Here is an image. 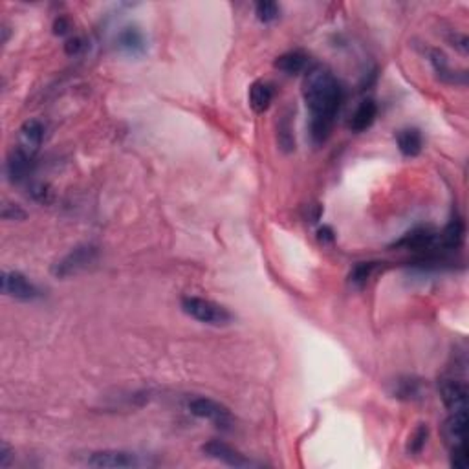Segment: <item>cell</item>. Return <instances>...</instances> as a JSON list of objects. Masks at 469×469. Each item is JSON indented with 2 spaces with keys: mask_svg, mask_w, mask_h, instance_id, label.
Returning <instances> with one entry per match:
<instances>
[{
  "mask_svg": "<svg viewBox=\"0 0 469 469\" xmlns=\"http://www.w3.org/2000/svg\"><path fill=\"white\" fill-rule=\"evenodd\" d=\"M277 140H278V145H281V149H283V151L290 152V151H293V149H295V140H293L292 125H290L288 117L278 123Z\"/></svg>",
  "mask_w": 469,
  "mask_h": 469,
  "instance_id": "cb8c5ba5",
  "label": "cell"
},
{
  "mask_svg": "<svg viewBox=\"0 0 469 469\" xmlns=\"http://www.w3.org/2000/svg\"><path fill=\"white\" fill-rule=\"evenodd\" d=\"M2 216H4V220H20L24 218L26 213L20 209L19 205H4Z\"/></svg>",
  "mask_w": 469,
  "mask_h": 469,
  "instance_id": "484cf974",
  "label": "cell"
},
{
  "mask_svg": "<svg viewBox=\"0 0 469 469\" xmlns=\"http://www.w3.org/2000/svg\"><path fill=\"white\" fill-rule=\"evenodd\" d=\"M438 391L444 405L447 407L451 415L468 412V387L464 381L454 380V378H442L438 381Z\"/></svg>",
  "mask_w": 469,
  "mask_h": 469,
  "instance_id": "52a82bcc",
  "label": "cell"
},
{
  "mask_svg": "<svg viewBox=\"0 0 469 469\" xmlns=\"http://www.w3.org/2000/svg\"><path fill=\"white\" fill-rule=\"evenodd\" d=\"M84 464L90 468L99 469H125V468H137L142 466V459L140 454L131 453V451L121 449H103V451H92L84 456Z\"/></svg>",
  "mask_w": 469,
  "mask_h": 469,
  "instance_id": "5b68a950",
  "label": "cell"
},
{
  "mask_svg": "<svg viewBox=\"0 0 469 469\" xmlns=\"http://www.w3.org/2000/svg\"><path fill=\"white\" fill-rule=\"evenodd\" d=\"M427 438H429V427L425 424H420L416 427V431L410 435L409 444H407V451L410 454H418L424 451L425 444H427Z\"/></svg>",
  "mask_w": 469,
  "mask_h": 469,
  "instance_id": "603a6c76",
  "label": "cell"
},
{
  "mask_svg": "<svg viewBox=\"0 0 469 469\" xmlns=\"http://www.w3.org/2000/svg\"><path fill=\"white\" fill-rule=\"evenodd\" d=\"M117 46L128 55H142L145 52V39L140 29L125 28L117 35Z\"/></svg>",
  "mask_w": 469,
  "mask_h": 469,
  "instance_id": "9a60e30c",
  "label": "cell"
},
{
  "mask_svg": "<svg viewBox=\"0 0 469 469\" xmlns=\"http://www.w3.org/2000/svg\"><path fill=\"white\" fill-rule=\"evenodd\" d=\"M31 165H34V154H29L22 147H17L8 158L6 171H8L11 181H22L24 178H28Z\"/></svg>",
  "mask_w": 469,
  "mask_h": 469,
  "instance_id": "8fae6325",
  "label": "cell"
},
{
  "mask_svg": "<svg viewBox=\"0 0 469 469\" xmlns=\"http://www.w3.org/2000/svg\"><path fill=\"white\" fill-rule=\"evenodd\" d=\"M303 96L310 110V137L315 145L328 140L343 103V90L332 72L315 66L306 73Z\"/></svg>",
  "mask_w": 469,
  "mask_h": 469,
  "instance_id": "6da1fadb",
  "label": "cell"
},
{
  "mask_svg": "<svg viewBox=\"0 0 469 469\" xmlns=\"http://www.w3.org/2000/svg\"><path fill=\"white\" fill-rule=\"evenodd\" d=\"M394 248L407 249V251H433V249H440L438 233H435L429 228H416L410 233H407L403 239L398 240Z\"/></svg>",
  "mask_w": 469,
  "mask_h": 469,
  "instance_id": "30bf717a",
  "label": "cell"
},
{
  "mask_svg": "<svg viewBox=\"0 0 469 469\" xmlns=\"http://www.w3.org/2000/svg\"><path fill=\"white\" fill-rule=\"evenodd\" d=\"M378 262H357L354 268L350 269V274H348V283L354 286V288H363L366 283H368V278L372 277V274L376 271Z\"/></svg>",
  "mask_w": 469,
  "mask_h": 469,
  "instance_id": "ffe728a7",
  "label": "cell"
},
{
  "mask_svg": "<svg viewBox=\"0 0 469 469\" xmlns=\"http://www.w3.org/2000/svg\"><path fill=\"white\" fill-rule=\"evenodd\" d=\"M378 116V105L374 99H363L359 105H357L356 112L352 114L350 119V128L354 132H363L371 127L374 119Z\"/></svg>",
  "mask_w": 469,
  "mask_h": 469,
  "instance_id": "4fadbf2b",
  "label": "cell"
},
{
  "mask_svg": "<svg viewBox=\"0 0 469 469\" xmlns=\"http://www.w3.org/2000/svg\"><path fill=\"white\" fill-rule=\"evenodd\" d=\"M202 451H204L207 456H211V459L218 460L222 464L231 466V468H255V466H259L257 462H253V460H249L248 456H244L240 451L233 449L231 445L224 444V442H220V440H211V442H207V444L202 447Z\"/></svg>",
  "mask_w": 469,
  "mask_h": 469,
  "instance_id": "9c48e42d",
  "label": "cell"
},
{
  "mask_svg": "<svg viewBox=\"0 0 469 469\" xmlns=\"http://www.w3.org/2000/svg\"><path fill=\"white\" fill-rule=\"evenodd\" d=\"M464 240V222L460 218H453L445 230L438 233L440 249H456Z\"/></svg>",
  "mask_w": 469,
  "mask_h": 469,
  "instance_id": "2e32d148",
  "label": "cell"
},
{
  "mask_svg": "<svg viewBox=\"0 0 469 469\" xmlns=\"http://www.w3.org/2000/svg\"><path fill=\"white\" fill-rule=\"evenodd\" d=\"M10 460H11V449L8 447V444H2V447H0V468L4 469L10 466Z\"/></svg>",
  "mask_w": 469,
  "mask_h": 469,
  "instance_id": "83f0119b",
  "label": "cell"
},
{
  "mask_svg": "<svg viewBox=\"0 0 469 469\" xmlns=\"http://www.w3.org/2000/svg\"><path fill=\"white\" fill-rule=\"evenodd\" d=\"M398 149L401 151V154L407 158H415L422 152V147H424V140H422V134L416 128H405L398 134Z\"/></svg>",
  "mask_w": 469,
  "mask_h": 469,
  "instance_id": "e0dca14e",
  "label": "cell"
},
{
  "mask_svg": "<svg viewBox=\"0 0 469 469\" xmlns=\"http://www.w3.org/2000/svg\"><path fill=\"white\" fill-rule=\"evenodd\" d=\"M306 63H308L306 55H304L303 52L295 50V52H288V54L277 57V61H275V68L281 70V72L284 73H288V75H295V73L303 72V70L306 68Z\"/></svg>",
  "mask_w": 469,
  "mask_h": 469,
  "instance_id": "ac0fdd59",
  "label": "cell"
},
{
  "mask_svg": "<svg viewBox=\"0 0 469 469\" xmlns=\"http://www.w3.org/2000/svg\"><path fill=\"white\" fill-rule=\"evenodd\" d=\"M318 234H319V240H321V242H332V240H334V231L330 230L328 225L321 228Z\"/></svg>",
  "mask_w": 469,
  "mask_h": 469,
  "instance_id": "f546056e",
  "label": "cell"
},
{
  "mask_svg": "<svg viewBox=\"0 0 469 469\" xmlns=\"http://www.w3.org/2000/svg\"><path fill=\"white\" fill-rule=\"evenodd\" d=\"M431 64H433V68H435V72L438 73V77L442 79V81H447V83H464V81H460L459 77H456V72H453L449 66V63H447V59H445V55L442 54V52H438V50H433L431 52Z\"/></svg>",
  "mask_w": 469,
  "mask_h": 469,
  "instance_id": "d6986e66",
  "label": "cell"
},
{
  "mask_svg": "<svg viewBox=\"0 0 469 469\" xmlns=\"http://www.w3.org/2000/svg\"><path fill=\"white\" fill-rule=\"evenodd\" d=\"M70 29V22L66 19H63V17H59L57 20H55V24H54V31L57 35H64L66 34V31H68Z\"/></svg>",
  "mask_w": 469,
  "mask_h": 469,
  "instance_id": "f1b7e54d",
  "label": "cell"
},
{
  "mask_svg": "<svg viewBox=\"0 0 469 469\" xmlns=\"http://www.w3.org/2000/svg\"><path fill=\"white\" fill-rule=\"evenodd\" d=\"M274 101V88L271 84L264 83V81H257L249 88V105L255 112H266L268 107Z\"/></svg>",
  "mask_w": 469,
  "mask_h": 469,
  "instance_id": "5bb4252c",
  "label": "cell"
},
{
  "mask_svg": "<svg viewBox=\"0 0 469 469\" xmlns=\"http://www.w3.org/2000/svg\"><path fill=\"white\" fill-rule=\"evenodd\" d=\"M255 15L257 19L264 24H269V22H275L281 15V8L277 6V2H271V0H260L255 6Z\"/></svg>",
  "mask_w": 469,
  "mask_h": 469,
  "instance_id": "7402d4cb",
  "label": "cell"
},
{
  "mask_svg": "<svg viewBox=\"0 0 469 469\" xmlns=\"http://www.w3.org/2000/svg\"><path fill=\"white\" fill-rule=\"evenodd\" d=\"M189 412L198 416V418L213 422L220 429L228 431L233 427V415L230 412V409L218 403V401L211 400V398H195V400H191Z\"/></svg>",
  "mask_w": 469,
  "mask_h": 469,
  "instance_id": "8992f818",
  "label": "cell"
},
{
  "mask_svg": "<svg viewBox=\"0 0 469 469\" xmlns=\"http://www.w3.org/2000/svg\"><path fill=\"white\" fill-rule=\"evenodd\" d=\"M64 50H66V54L68 55H77L81 50H83V40L79 39V37H73V39L66 40L64 44Z\"/></svg>",
  "mask_w": 469,
  "mask_h": 469,
  "instance_id": "4316f807",
  "label": "cell"
},
{
  "mask_svg": "<svg viewBox=\"0 0 469 469\" xmlns=\"http://www.w3.org/2000/svg\"><path fill=\"white\" fill-rule=\"evenodd\" d=\"M98 259V248L92 244H83L73 248L66 257L59 260L54 266V275L59 278L72 277V275H77L79 271L87 269L90 264L96 262Z\"/></svg>",
  "mask_w": 469,
  "mask_h": 469,
  "instance_id": "277c9868",
  "label": "cell"
},
{
  "mask_svg": "<svg viewBox=\"0 0 469 469\" xmlns=\"http://www.w3.org/2000/svg\"><path fill=\"white\" fill-rule=\"evenodd\" d=\"M31 196H34V200L40 202V204H48L52 200V191L48 189V186H44V184H35L29 189Z\"/></svg>",
  "mask_w": 469,
  "mask_h": 469,
  "instance_id": "d4e9b609",
  "label": "cell"
},
{
  "mask_svg": "<svg viewBox=\"0 0 469 469\" xmlns=\"http://www.w3.org/2000/svg\"><path fill=\"white\" fill-rule=\"evenodd\" d=\"M181 310L204 325H213V327H225L233 321V313L225 306L218 303H213L209 299L202 297H184L181 299Z\"/></svg>",
  "mask_w": 469,
  "mask_h": 469,
  "instance_id": "3957f363",
  "label": "cell"
},
{
  "mask_svg": "<svg viewBox=\"0 0 469 469\" xmlns=\"http://www.w3.org/2000/svg\"><path fill=\"white\" fill-rule=\"evenodd\" d=\"M2 292L17 301H35L40 297V290L19 271L2 274Z\"/></svg>",
  "mask_w": 469,
  "mask_h": 469,
  "instance_id": "ba28073f",
  "label": "cell"
},
{
  "mask_svg": "<svg viewBox=\"0 0 469 469\" xmlns=\"http://www.w3.org/2000/svg\"><path fill=\"white\" fill-rule=\"evenodd\" d=\"M444 438L451 449V466L466 469L469 466L468 456V412L451 415L444 425Z\"/></svg>",
  "mask_w": 469,
  "mask_h": 469,
  "instance_id": "7a4b0ae2",
  "label": "cell"
},
{
  "mask_svg": "<svg viewBox=\"0 0 469 469\" xmlns=\"http://www.w3.org/2000/svg\"><path fill=\"white\" fill-rule=\"evenodd\" d=\"M44 137V125L39 119H28L20 127V147L28 151L29 154H35L39 149Z\"/></svg>",
  "mask_w": 469,
  "mask_h": 469,
  "instance_id": "7c38bea8",
  "label": "cell"
},
{
  "mask_svg": "<svg viewBox=\"0 0 469 469\" xmlns=\"http://www.w3.org/2000/svg\"><path fill=\"white\" fill-rule=\"evenodd\" d=\"M422 394V383L420 380L415 378H401L396 381L394 396L400 400H418Z\"/></svg>",
  "mask_w": 469,
  "mask_h": 469,
  "instance_id": "44dd1931",
  "label": "cell"
}]
</instances>
